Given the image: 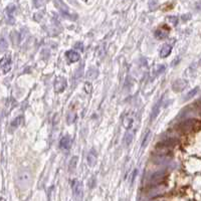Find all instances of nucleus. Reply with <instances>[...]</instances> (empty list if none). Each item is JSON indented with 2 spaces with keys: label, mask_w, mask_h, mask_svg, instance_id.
<instances>
[{
  "label": "nucleus",
  "mask_w": 201,
  "mask_h": 201,
  "mask_svg": "<svg viewBox=\"0 0 201 201\" xmlns=\"http://www.w3.org/2000/svg\"><path fill=\"white\" fill-rule=\"evenodd\" d=\"M178 128L179 130L183 132V133H187V132H190L194 130V129L199 130L201 128V124L197 120H187V121L182 122L180 125L178 126Z\"/></svg>",
  "instance_id": "nucleus-1"
},
{
  "label": "nucleus",
  "mask_w": 201,
  "mask_h": 201,
  "mask_svg": "<svg viewBox=\"0 0 201 201\" xmlns=\"http://www.w3.org/2000/svg\"><path fill=\"white\" fill-rule=\"evenodd\" d=\"M67 86V80L62 76H57L54 81V89L56 92H62Z\"/></svg>",
  "instance_id": "nucleus-2"
},
{
  "label": "nucleus",
  "mask_w": 201,
  "mask_h": 201,
  "mask_svg": "<svg viewBox=\"0 0 201 201\" xmlns=\"http://www.w3.org/2000/svg\"><path fill=\"white\" fill-rule=\"evenodd\" d=\"M54 4L56 5L57 7H59V11L62 12V14L63 15V16L70 18V19H73V16H71L73 14H71V13L70 12V8L67 7V4L63 3V2H62V1H55Z\"/></svg>",
  "instance_id": "nucleus-3"
},
{
  "label": "nucleus",
  "mask_w": 201,
  "mask_h": 201,
  "mask_svg": "<svg viewBox=\"0 0 201 201\" xmlns=\"http://www.w3.org/2000/svg\"><path fill=\"white\" fill-rule=\"evenodd\" d=\"M30 174L28 172H20L19 174L17 175V182L19 184V186H22V185H28L30 182Z\"/></svg>",
  "instance_id": "nucleus-4"
},
{
  "label": "nucleus",
  "mask_w": 201,
  "mask_h": 201,
  "mask_svg": "<svg viewBox=\"0 0 201 201\" xmlns=\"http://www.w3.org/2000/svg\"><path fill=\"white\" fill-rule=\"evenodd\" d=\"M1 70H2V73H7L8 71H10L11 70V57L9 56V55H6V56L2 57L1 59Z\"/></svg>",
  "instance_id": "nucleus-5"
},
{
  "label": "nucleus",
  "mask_w": 201,
  "mask_h": 201,
  "mask_svg": "<svg viewBox=\"0 0 201 201\" xmlns=\"http://www.w3.org/2000/svg\"><path fill=\"white\" fill-rule=\"evenodd\" d=\"M71 189H73V195L78 198L81 196V193H83V186H81V183L78 182V180H73L71 182Z\"/></svg>",
  "instance_id": "nucleus-6"
},
{
  "label": "nucleus",
  "mask_w": 201,
  "mask_h": 201,
  "mask_svg": "<svg viewBox=\"0 0 201 201\" xmlns=\"http://www.w3.org/2000/svg\"><path fill=\"white\" fill-rule=\"evenodd\" d=\"M16 10V6L14 4H10L6 7V15H7V22L12 24L14 22V12Z\"/></svg>",
  "instance_id": "nucleus-7"
},
{
  "label": "nucleus",
  "mask_w": 201,
  "mask_h": 201,
  "mask_svg": "<svg viewBox=\"0 0 201 201\" xmlns=\"http://www.w3.org/2000/svg\"><path fill=\"white\" fill-rule=\"evenodd\" d=\"M65 56H67V59L70 60V62H78V60H80V59H81L80 54L73 49L65 52Z\"/></svg>",
  "instance_id": "nucleus-8"
},
{
  "label": "nucleus",
  "mask_w": 201,
  "mask_h": 201,
  "mask_svg": "<svg viewBox=\"0 0 201 201\" xmlns=\"http://www.w3.org/2000/svg\"><path fill=\"white\" fill-rule=\"evenodd\" d=\"M186 86H187V83L185 81L178 80L173 83V84H172V89H173L174 92H182L185 88H186Z\"/></svg>",
  "instance_id": "nucleus-9"
},
{
  "label": "nucleus",
  "mask_w": 201,
  "mask_h": 201,
  "mask_svg": "<svg viewBox=\"0 0 201 201\" xmlns=\"http://www.w3.org/2000/svg\"><path fill=\"white\" fill-rule=\"evenodd\" d=\"M168 33H169V28L166 25H164L163 27H161L155 31V36L159 39H163V38L167 37Z\"/></svg>",
  "instance_id": "nucleus-10"
},
{
  "label": "nucleus",
  "mask_w": 201,
  "mask_h": 201,
  "mask_svg": "<svg viewBox=\"0 0 201 201\" xmlns=\"http://www.w3.org/2000/svg\"><path fill=\"white\" fill-rule=\"evenodd\" d=\"M70 145H71V140L70 138V136H65V137H62V138L60 139L59 147L62 148V149H65V150L70 149Z\"/></svg>",
  "instance_id": "nucleus-11"
},
{
  "label": "nucleus",
  "mask_w": 201,
  "mask_h": 201,
  "mask_svg": "<svg viewBox=\"0 0 201 201\" xmlns=\"http://www.w3.org/2000/svg\"><path fill=\"white\" fill-rule=\"evenodd\" d=\"M97 163V153L95 150H91L88 155V165L94 167Z\"/></svg>",
  "instance_id": "nucleus-12"
},
{
  "label": "nucleus",
  "mask_w": 201,
  "mask_h": 201,
  "mask_svg": "<svg viewBox=\"0 0 201 201\" xmlns=\"http://www.w3.org/2000/svg\"><path fill=\"white\" fill-rule=\"evenodd\" d=\"M171 50H172L171 45H169V44H167V43L163 44V46L161 47V50H160V56L161 57H167L168 55L171 54Z\"/></svg>",
  "instance_id": "nucleus-13"
},
{
  "label": "nucleus",
  "mask_w": 201,
  "mask_h": 201,
  "mask_svg": "<svg viewBox=\"0 0 201 201\" xmlns=\"http://www.w3.org/2000/svg\"><path fill=\"white\" fill-rule=\"evenodd\" d=\"M161 104H162V100H159V102L156 103V105L154 106V108H153V110H152V115H151V120H152V121H153V120H155V119L157 118V116L159 115Z\"/></svg>",
  "instance_id": "nucleus-14"
},
{
  "label": "nucleus",
  "mask_w": 201,
  "mask_h": 201,
  "mask_svg": "<svg viewBox=\"0 0 201 201\" xmlns=\"http://www.w3.org/2000/svg\"><path fill=\"white\" fill-rule=\"evenodd\" d=\"M133 123H134V120L130 117H126L123 121V125L127 130H130L132 128V126H133Z\"/></svg>",
  "instance_id": "nucleus-15"
},
{
  "label": "nucleus",
  "mask_w": 201,
  "mask_h": 201,
  "mask_svg": "<svg viewBox=\"0 0 201 201\" xmlns=\"http://www.w3.org/2000/svg\"><path fill=\"white\" fill-rule=\"evenodd\" d=\"M76 113L73 112H68L67 116V124H73V122L76 121Z\"/></svg>",
  "instance_id": "nucleus-16"
},
{
  "label": "nucleus",
  "mask_w": 201,
  "mask_h": 201,
  "mask_svg": "<svg viewBox=\"0 0 201 201\" xmlns=\"http://www.w3.org/2000/svg\"><path fill=\"white\" fill-rule=\"evenodd\" d=\"M76 163H78V157H73L70 162V166H68V169H70V172H73L76 169Z\"/></svg>",
  "instance_id": "nucleus-17"
},
{
  "label": "nucleus",
  "mask_w": 201,
  "mask_h": 201,
  "mask_svg": "<svg viewBox=\"0 0 201 201\" xmlns=\"http://www.w3.org/2000/svg\"><path fill=\"white\" fill-rule=\"evenodd\" d=\"M22 120H23L22 116H19V117H17L16 119H14V120L12 121V123H11V127H12V128H17V127L21 124Z\"/></svg>",
  "instance_id": "nucleus-18"
},
{
  "label": "nucleus",
  "mask_w": 201,
  "mask_h": 201,
  "mask_svg": "<svg viewBox=\"0 0 201 201\" xmlns=\"http://www.w3.org/2000/svg\"><path fill=\"white\" fill-rule=\"evenodd\" d=\"M132 140H133V133L129 130L128 132H127L126 134V138H125V142H126V145L128 146V145H130L132 143Z\"/></svg>",
  "instance_id": "nucleus-19"
},
{
  "label": "nucleus",
  "mask_w": 201,
  "mask_h": 201,
  "mask_svg": "<svg viewBox=\"0 0 201 201\" xmlns=\"http://www.w3.org/2000/svg\"><path fill=\"white\" fill-rule=\"evenodd\" d=\"M150 136H151V131H147L146 135H145V138H144V140H143V142H142V148H144V147L147 146L148 142H149V140H150Z\"/></svg>",
  "instance_id": "nucleus-20"
},
{
  "label": "nucleus",
  "mask_w": 201,
  "mask_h": 201,
  "mask_svg": "<svg viewBox=\"0 0 201 201\" xmlns=\"http://www.w3.org/2000/svg\"><path fill=\"white\" fill-rule=\"evenodd\" d=\"M198 92V88H195L194 89H192L191 92H188V95H187V97H186V100L191 99V98H192L193 96H195V95H196V92Z\"/></svg>",
  "instance_id": "nucleus-21"
},
{
  "label": "nucleus",
  "mask_w": 201,
  "mask_h": 201,
  "mask_svg": "<svg viewBox=\"0 0 201 201\" xmlns=\"http://www.w3.org/2000/svg\"><path fill=\"white\" fill-rule=\"evenodd\" d=\"M4 49H5V39L2 38L1 39V50L3 51Z\"/></svg>",
  "instance_id": "nucleus-22"
}]
</instances>
